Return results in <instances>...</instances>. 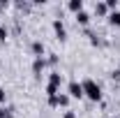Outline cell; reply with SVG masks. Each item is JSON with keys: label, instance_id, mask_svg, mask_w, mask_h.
Returning a JSON list of instances; mask_svg holds the SVG:
<instances>
[{"label": "cell", "instance_id": "cell-5", "mask_svg": "<svg viewBox=\"0 0 120 118\" xmlns=\"http://www.w3.org/2000/svg\"><path fill=\"white\" fill-rule=\"evenodd\" d=\"M53 30H56V35H58L60 42H65V39H67V30H65V26H62V21H60V19L53 21Z\"/></svg>", "mask_w": 120, "mask_h": 118}, {"label": "cell", "instance_id": "cell-12", "mask_svg": "<svg viewBox=\"0 0 120 118\" xmlns=\"http://www.w3.org/2000/svg\"><path fill=\"white\" fill-rule=\"evenodd\" d=\"M0 118H9V109H5V106H0Z\"/></svg>", "mask_w": 120, "mask_h": 118}, {"label": "cell", "instance_id": "cell-3", "mask_svg": "<svg viewBox=\"0 0 120 118\" xmlns=\"http://www.w3.org/2000/svg\"><path fill=\"white\" fill-rule=\"evenodd\" d=\"M67 95L74 97V100H81V97H83V88H81V83H79V81H69V86H67Z\"/></svg>", "mask_w": 120, "mask_h": 118}, {"label": "cell", "instance_id": "cell-11", "mask_svg": "<svg viewBox=\"0 0 120 118\" xmlns=\"http://www.w3.org/2000/svg\"><path fill=\"white\" fill-rule=\"evenodd\" d=\"M76 21H79L81 26H88V23H90V16L86 14V12H79V14H76Z\"/></svg>", "mask_w": 120, "mask_h": 118}, {"label": "cell", "instance_id": "cell-10", "mask_svg": "<svg viewBox=\"0 0 120 118\" xmlns=\"http://www.w3.org/2000/svg\"><path fill=\"white\" fill-rule=\"evenodd\" d=\"M32 53H35V58H42V53H44V44H42V42H32Z\"/></svg>", "mask_w": 120, "mask_h": 118}, {"label": "cell", "instance_id": "cell-4", "mask_svg": "<svg viewBox=\"0 0 120 118\" xmlns=\"http://www.w3.org/2000/svg\"><path fill=\"white\" fill-rule=\"evenodd\" d=\"M49 104L51 106H67L69 104V95H56V97H49Z\"/></svg>", "mask_w": 120, "mask_h": 118}, {"label": "cell", "instance_id": "cell-8", "mask_svg": "<svg viewBox=\"0 0 120 118\" xmlns=\"http://www.w3.org/2000/svg\"><path fill=\"white\" fill-rule=\"evenodd\" d=\"M95 14H97V16H109V7H106V2H97V5H95Z\"/></svg>", "mask_w": 120, "mask_h": 118}, {"label": "cell", "instance_id": "cell-7", "mask_svg": "<svg viewBox=\"0 0 120 118\" xmlns=\"http://www.w3.org/2000/svg\"><path fill=\"white\" fill-rule=\"evenodd\" d=\"M44 65H46L44 58H35V63H32V72H35V76H39V72L44 70Z\"/></svg>", "mask_w": 120, "mask_h": 118}, {"label": "cell", "instance_id": "cell-16", "mask_svg": "<svg viewBox=\"0 0 120 118\" xmlns=\"http://www.w3.org/2000/svg\"><path fill=\"white\" fill-rule=\"evenodd\" d=\"M106 118H113V116H106Z\"/></svg>", "mask_w": 120, "mask_h": 118}, {"label": "cell", "instance_id": "cell-9", "mask_svg": "<svg viewBox=\"0 0 120 118\" xmlns=\"http://www.w3.org/2000/svg\"><path fill=\"white\" fill-rule=\"evenodd\" d=\"M109 23H111V26H116V28H120V12H118V9L109 14Z\"/></svg>", "mask_w": 120, "mask_h": 118}, {"label": "cell", "instance_id": "cell-2", "mask_svg": "<svg viewBox=\"0 0 120 118\" xmlns=\"http://www.w3.org/2000/svg\"><path fill=\"white\" fill-rule=\"evenodd\" d=\"M60 81H62V76H60L58 72H51V74H49V83H46V95H49V97H56V95H58Z\"/></svg>", "mask_w": 120, "mask_h": 118}, {"label": "cell", "instance_id": "cell-14", "mask_svg": "<svg viewBox=\"0 0 120 118\" xmlns=\"http://www.w3.org/2000/svg\"><path fill=\"white\" fill-rule=\"evenodd\" d=\"M62 118H76V114H74V111H65V116H62Z\"/></svg>", "mask_w": 120, "mask_h": 118}, {"label": "cell", "instance_id": "cell-1", "mask_svg": "<svg viewBox=\"0 0 120 118\" xmlns=\"http://www.w3.org/2000/svg\"><path fill=\"white\" fill-rule=\"evenodd\" d=\"M81 88H83V97H88L92 102H99V100H102V88H99V83H95L92 79L81 81Z\"/></svg>", "mask_w": 120, "mask_h": 118}, {"label": "cell", "instance_id": "cell-17", "mask_svg": "<svg viewBox=\"0 0 120 118\" xmlns=\"http://www.w3.org/2000/svg\"><path fill=\"white\" fill-rule=\"evenodd\" d=\"M118 72H120V70H118Z\"/></svg>", "mask_w": 120, "mask_h": 118}, {"label": "cell", "instance_id": "cell-13", "mask_svg": "<svg viewBox=\"0 0 120 118\" xmlns=\"http://www.w3.org/2000/svg\"><path fill=\"white\" fill-rule=\"evenodd\" d=\"M5 39H7V30L0 28V42H5Z\"/></svg>", "mask_w": 120, "mask_h": 118}, {"label": "cell", "instance_id": "cell-15", "mask_svg": "<svg viewBox=\"0 0 120 118\" xmlns=\"http://www.w3.org/2000/svg\"><path fill=\"white\" fill-rule=\"evenodd\" d=\"M2 102H5V90L0 88V104H2Z\"/></svg>", "mask_w": 120, "mask_h": 118}, {"label": "cell", "instance_id": "cell-6", "mask_svg": "<svg viewBox=\"0 0 120 118\" xmlns=\"http://www.w3.org/2000/svg\"><path fill=\"white\" fill-rule=\"evenodd\" d=\"M67 9H69V12H74V14L83 12V0H69V2H67Z\"/></svg>", "mask_w": 120, "mask_h": 118}]
</instances>
